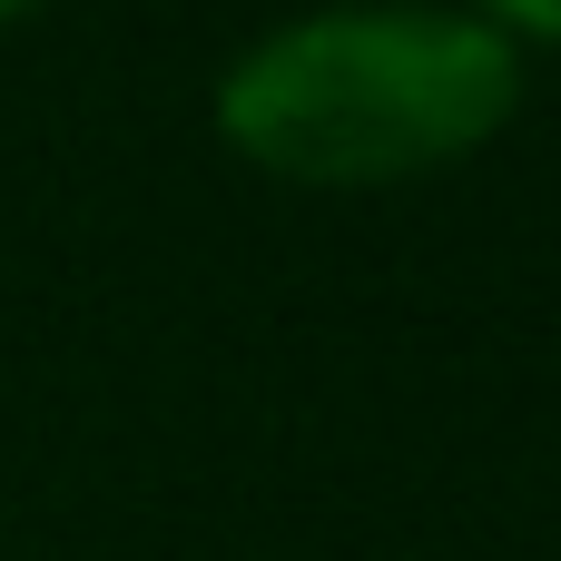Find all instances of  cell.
<instances>
[{
  "mask_svg": "<svg viewBox=\"0 0 561 561\" xmlns=\"http://www.w3.org/2000/svg\"><path fill=\"white\" fill-rule=\"evenodd\" d=\"M523 108L503 20L355 0L247 39L217 79V138L296 187H394L473 158Z\"/></svg>",
  "mask_w": 561,
  "mask_h": 561,
  "instance_id": "obj_1",
  "label": "cell"
},
{
  "mask_svg": "<svg viewBox=\"0 0 561 561\" xmlns=\"http://www.w3.org/2000/svg\"><path fill=\"white\" fill-rule=\"evenodd\" d=\"M513 30H533V39H561V0H493Z\"/></svg>",
  "mask_w": 561,
  "mask_h": 561,
  "instance_id": "obj_2",
  "label": "cell"
},
{
  "mask_svg": "<svg viewBox=\"0 0 561 561\" xmlns=\"http://www.w3.org/2000/svg\"><path fill=\"white\" fill-rule=\"evenodd\" d=\"M30 10H39V0H0V30H10V20H30Z\"/></svg>",
  "mask_w": 561,
  "mask_h": 561,
  "instance_id": "obj_3",
  "label": "cell"
}]
</instances>
